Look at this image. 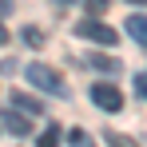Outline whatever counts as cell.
Returning a JSON list of instances; mask_svg holds the SVG:
<instances>
[{
  "mask_svg": "<svg viewBox=\"0 0 147 147\" xmlns=\"http://www.w3.org/2000/svg\"><path fill=\"white\" fill-rule=\"evenodd\" d=\"M76 36H84V40H92V44H103V48H111V44L119 40V32L107 28L103 20H96V16H84V20L76 24Z\"/></svg>",
  "mask_w": 147,
  "mask_h": 147,
  "instance_id": "1",
  "label": "cell"
},
{
  "mask_svg": "<svg viewBox=\"0 0 147 147\" xmlns=\"http://www.w3.org/2000/svg\"><path fill=\"white\" fill-rule=\"evenodd\" d=\"M28 84L32 88H40V92H56V96H64V76L56 72V68H48V64H28Z\"/></svg>",
  "mask_w": 147,
  "mask_h": 147,
  "instance_id": "2",
  "label": "cell"
},
{
  "mask_svg": "<svg viewBox=\"0 0 147 147\" xmlns=\"http://www.w3.org/2000/svg\"><path fill=\"white\" fill-rule=\"evenodd\" d=\"M92 103L103 107V111H119L123 107V92L111 88V84H96V88H92Z\"/></svg>",
  "mask_w": 147,
  "mask_h": 147,
  "instance_id": "3",
  "label": "cell"
},
{
  "mask_svg": "<svg viewBox=\"0 0 147 147\" xmlns=\"http://www.w3.org/2000/svg\"><path fill=\"white\" fill-rule=\"evenodd\" d=\"M0 123L12 131V135H28V127L32 123L24 119V111H16V107H8V111H0Z\"/></svg>",
  "mask_w": 147,
  "mask_h": 147,
  "instance_id": "4",
  "label": "cell"
},
{
  "mask_svg": "<svg viewBox=\"0 0 147 147\" xmlns=\"http://www.w3.org/2000/svg\"><path fill=\"white\" fill-rule=\"evenodd\" d=\"M12 107H16V111H28V115H40V111H44V103L32 99L28 92H16V96H12Z\"/></svg>",
  "mask_w": 147,
  "mask_h": 147,
  "instance_id": "5",
  "label": "cell"
},
{
  "mask_svg": "<svg viewBox=\"0 0 147 147\" xmlns=\"http://www.w3.org/2000/svg\"><path fill=\"white\" fill-rule=\"evenodd\" d=\"M123 28H127V36H131L135 44H147V16H131Z\"/></svg>",
  "mask_w": 147,
  "mask_h": 147,
  "instance_id": "6",
  "label": "cell"
},
{
  "mask_svg": "<svg viewBox=\"0 0 147 147\" xmlns=\"http://www.w3.org/2000/svg\"><path fill=\"white\" fill-rule=\"evenodd\" d=\"M20 40H24L28 48H44V32H40V28H24V32H20Z\"/></svg>",
  "mask_w": 147,
  "mask_h": 147,
  "instance_id": "7",
  "label": "cell"
},
{
  "mask_svg": "<svg viewBox=\"0 0 147 147\" xmlns=\"http://www.w3.org/2000/svg\"><path fill=\"white\" fill-rule=\"evenodd\" d=\"M92 68H99V72H119L123 64H119V60H111V56H92Z\"/></svg>",
  "mask_w": 147,
  "mask_h": 147,
  "instance_id": "8",
  "label": "cell"
},
{
  "mask_svg": "<svg viewBox=\"0 0 147 147\" xmlns=\"http://www.w3.org/2000/svg\"><path fill=\"white\" fill-rule=\"evenodd\" d=\"M36 143H40V147H60V127H48V131H44Z\"/></svg>",
  "mask_w": 147,
  "mask_h": 147,
  "instance_id": "9",
  "label": "cell"
},
{
  "mask_svg": "<svg viewBox=\"0 0 147 147\" xmlns=\"http://www.w3.org/2000/svg\"><path fill=\"white\" fill-rule=\"evenodd\" d=\"M107 143H111V147H139L131 135H119V131H107Z\"/></svg>",
  "mask_w": 147,
  "mask_h": 147,
  "instance_id": "10",
  "label": "cell"
},
{
  "mask_svg": "<svg viewBox=\"0 0 147 147\" xmlns=\"http://www.w3.org/2000/svg\"><path fill=\"white\" fill-rule=\"evenodd\" d=\"M84 4H88V16H103L111 0H84Z\"/></svg>",
  "mask_w": 147,
  "mask_h": 147,
  "instance_id": "11",
  "label": "cell"
},
{
  "mask_svg": "<svg viewBox=\"0 0 147 147\" xmlns=\"http://www.w3.org/2000/svg\"><path fill=\"white\" fill-rule=\"evenodd\" d=\"M68 143H72V147H92V139H88V131H72Z\"/></svg>",
  "mask_w": 147,
  "mask_h": 147,
  "instance_id": "12",
  "label": "cell"
},
{
  "mask_svg": "<svg viewBox=\"0 0 147 147\" xmlns=\"http://www.w3.org/2000/svg\"><path fill=\"white\" fill-rule=\"evenodd\" d=\"M135 88H139V96L147 99V72H139V76H135Z\"/></svg>",
  "mask_w": 147,
  "mask_h": 147,
  "instance_id": "13",
  "label": "cell"
},
{
  "mask_svg": "<svg viewBox=\"0 0 147 147\" xmlns=\"http://www.w3.org/2000/svg\"><path fill=\"white\" fill-rule=\"evenodd\" d=\"M4 12H12V0H0V16H4Z\"/></svg>",
  "mask_w": 147,
  "mask_h": 147,
  "instance_id": "14",
  "label": "cell"
},
{
  "mask_svg": "<svg viewBox=\"0 0 147 147\" xmlns=\"http://www.w3.org/2000/svg\"><path fill=\"white\" fill-rule=\"evenodd\" d=\"M0 44H8V32H4V24H0Z\"/></svg>",
  "mask_w": 147,
  "mask_h": 147,
  "instance_id": "15",
  "label": "cell"
},
{
  "mask_svg": "<svg viewBox=\"0 0 147 147\" xmlns=\"http://www.w3.org/2000/svg\"><path fill=\"white\" fill-rule=\"evenodd\" d=\"M56 4H76V0H56Z\"/></svg>",
  "mask_w": 147,
  "mask_h": 147,
  "instance_id": "16",
  "label": "cell"
},
{
  "mask_svg": "<svg viewBox=\"0 0 147 147\" xmlns=\"http://www.w3.org/2000/svg\"><path fill=\"white\" fill-rule=\"evenodd\" d=\"M131 4H147V0H131Z\"/></svg>",
  "mask_w": 147,
  "mask_h": 147,
  "instance_id": "17",
  "label": "cell"
}]
</instances>
